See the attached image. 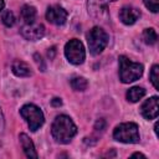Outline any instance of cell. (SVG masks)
Here are the masks:
<instances>
[{
  "instance_id": "obj_1",
  "label": "cell",
  "mask_w": 159,
  "mask_h": 159,
  "mask_svg": "<svg viewBox=\"0 0 159 159\" xmlns=\"http://www.w3.org/2000/svg\"><path fill=\"white\" fill-rule=\"evenodd\" d=\"M51 132H52L53 138L58 143L67 144L76 135L77 127L68 116L61 114V116H57L55 118L52 127H51Z\"/></svg>"
},
{
  "instance_id": "obj_2",
  "label": "cell",
  "mask_w": 159,
  "mask_h": 159,
  "mask_svg": "<svg viewBox=\"0 0 159 159\" xmlns=\"http://www.w3.org/2000/svg\"><path fill=\"white\" fill-rule=\"evenodd\" d=\"M119 80L123 83L137 81L143 75V65L130 61L125 56H119Z\"/></svg>"
},
{
  "instance_id": "obj_3",
  "label": "cell",
  "mask_w": 159,
  "mask_h": 159,
  "mask_svg": "<svg viewBox=\"0 0 159 159\" xmlns=\"http://www.w3.org/2000/svg\"><path fill=\"white\" fill-rule=\"evenodd\" d=\"M87 43L92 55H99L108 43V35L103 29L96 26L87 34Z\"/></svg>"
},
{
  "instance_id": "obj_4",
  "label": "cell",
  "mask_w": 159,
  "mask_h": 159,
  "mask_svg": "<svg viewBox=\"0 0 159 159\" xmlns=\"http://www.w3.org/2000/svg\"><path fill=\"white\" fill-rule=\"evenodd\" d=\"M20 114L27 122L29 128L32 132H36L45 122V117H43L42 111L37 106L31 104V103L22 106L21 109H20Z\"/></svg>"
},
{
  "instance_id": "obj_5",
  "label": "cell",
  "mask_w": 159,
  "mask_h": 159,
  "mask_svg": "<svg viewBox=\"0 0 159 159\" xmlns=\"http://www.w3.org/2000/svg\"><path fill=\"white\" fill-rule=\"evenodd\" d=\"M113 138L122 143H138L139 142V132L138 125L133 122L122 123L116 127L113 132Z\"/></svg>"
},
{
  "instance_id": "obj_6",
  "label": "cell",
  "mask_w": 159,
  "mask_h": 159,
  "mask_svg": "<svg viewBox=\"0 0 159 159\" xmlns=\"http://www.w3.org/2000/svg\"><path fill=\"white\" fill-rule=\"evenodd\" d=\"M65 55L67 60L73 65L83 63L86 58V51H84L83 43L77 39L70 40L65 46Z\"/></svg>"
},
{
  "instance_id": "obj_7",
  "label": "cell",
  "mask_w": 159,
  "mask_h": 159,
  "mask_svg": "<svg viewBox=\"0 0 159 159\" xmlns=\"http://www.w3.org/2000/svg\"><path fill=\"white\" fill-rule=\"evenodd\" d=\"M21 35L30 41H36L43 37L45 35V27L42 24H37V22H32V24H25L21 30H20Z\"/></svg>"
},
{
  "instance_id": "obj_8",
  "label": "cell",
  "mask_w": 159,
  "mask_h": 159,
  "mask_svg": "<svg viewBox=\"0 0 159 159\" xmlns=\"http://www.w3.org/2000/svg\"><path fill=\"white\" fill-rule=\"evenodd\" d=\"M46 19L53 25H63L67 20V11L60 5H52L46 11Z\"/></svg>"
},
{
  "instance_id": "obj_9",
  "label": "cell",
  "mask_w": 159,
  "mask_h": 159,
  "mask_svg": "<svg viewBox=\"0 0 159 159\" xmlns=\"http://www.w3.org/2000/svg\"><path fill=\"white\" fill-rule=\"evenodd\" d=\"M140 113L148 120L155 119L158 117V113H159V99H158V97L154 96V97H150L149 99H147L140 107Z\"/></svg>"
},
{
  "instance_id": "obj_10",
  "label": "cell",
  "mask_w": 159,
  "mask_h": 159,
  "mask_svg": "<svg viewBox=\"0 0 159 159\" xmlns=\"http://www.w3.org/2000/svg\"><path fill=\"white\" fill-rule=\"evenodd\" d=\"M140 17V11L133 6H123L119 11V19L125 25H133Z\"/></svg>"
},
{
  "instance_id": "obj_11",
  "label": "cell",
  "mask_w": 159,
  "mask_h": 159,
  "mask_svg": "<svg viewBox=\"0 0 159 159\" xmlns=\"http://www.w3.org/2000/svg\"><path fill=\"white\" fill-rule=\"evenodd\" d=\"M114 0H88V12L93 16H101L102 11L107 10V4Z\"/></svg>"
},
{
  "instance_id": "obj_12",
  "label": "cell",
  "mask_w": 159,
  "mask_h": 159,
  "mask_svg": "<svg viewBox=\"0 0 159 159\" xmlns=\"http://www.w3.org/2000/svg\"><path fill=\"white\" fill-rule=\"evenodd\" d=\"M20 143H21V147L24 149V153L27 158H37V153L35 150V145L32 143V140L25 134V133H21L20 134Z\"/></svg>"
},
{
  "instance_id": "obj_13",
  "label": "cell",
  "mask_w": 159,
  "mask_h": 159,
  "mask_svg": "<svg viewBox=\"0 0 159 159\" xmlns=\"http://www.w3.org/2000/svg\"><path fill=\"white\" fill-rule=\"evenodd\" d=\"M11 70H12V72L17 77H29V76H31V68H30V66L26 62L20 61V60H16V61L12 62Z\"/></svg>"
},
{
  "instance_id": "obj_14",
  "label": "cell",
  "mask_w": 159,
  "mask_h": 159,
  "mask_svg": "<svg viewBox=\"0 0 159 159\" xmlns=\"http://www.w3.org/2000/svg\"><path fill=\"white\" fill-rule=\"evenodd\" d=\"M36 9L31 5H24L21 9V17L25 21V24H32L36 20Z\"/></svg>"
},
{
  "instance_id": "obj_15",
  "label": "cell",
  "mask_w": 159,
  "mask_h": 159,
  "mask_svg": "<svg viewBox=\"0 0 159 159\" xmlns=\"http://www.w3.org/2000/svg\"><path fill=\"white\" fill-rule=\"evenodd\" d=\"M144 94H145V89L143 87H139V86L132 87L127 92V99L129 102H133L134 103V102H138L140 98H143Z\"/></svg>"
},
{
  "instance_id": "obj_16",
  "label": "cell",
  "mask_w": 159,
  "mask_h": 159,
  "mask_svg": "<svg viewBox=\"0 0 159 159\" xmlns=\"http://www.w3.org/2000/svg\"><path fill=\"white\" fill-rule=\"evenodd\" d=\"M143 40L147 45H154L158 40V35H157V31L154 29H145L143 31Z\"/></svg>"
},
{
  "instance_id": "obj_17",
  "label": "cell",
  "mask_w": 159,
  "mask_h": 159,
  "mask_svg": "<svg viewBox=\"0 0 159 159\" xmlns=\"http://www.w3.org/2000/svg\"><path fill=\"white\" fill-rule=\"evenodd\" d=\"M88 86V82L84 77H73L71 80V87L75 91H84Z\"/></svg>"
},
{
  "instance_id": "obj_18",
  "label": "cell",
  "mask_w": 159,
  "mask_h": 159,
  "mask_svg": "<svg viewBox=\"0 0 159 159\" xmlns=\"http://www.w3.org/2000/svg\"><path fill=\"white\" fill-rule=\"evenodd\" d=\"M1 20H2L4 25H6L7 27H10V26H12V25L15 24V16H14L12 11H10V10L2 11V14H1Z\"/></svg>"
},
{
  "instance_id": "obj_19",
  "label": "cell",
  "mask_w": 159,
  "mask_h": 159,
  "mask_svg": "<svg viewBox=\"0 0 159 159\" xmlns=\"http://www.w3.org/2000/svg\"><path fill=\"white\" fill-rule=\"evenodd\" d=\"M149 77H150V81H152L153 86L158 89V88H159V66H158V65H154V66L152 67Z\"/></svg>"
},
{
  "instance_id": "obj_20",
  "label": "cell",
  "mask_w": 159,
  "mask_h": 159,
  "mask_svg": "<svg viewBox=\"0 0 159 159\" xmlns=\"http://www.w3.org/2000/svg\"><path fill=\"white\" fill-rule=\"evenodd\" d=\"M144 5L152 11V12H157L159 9V0H143Z\"/></svg>"
},
{
  "instance_id": "obj_21",
  "label": "cell",
  "mask_w": 159,
  "mask_h": 159,
  "mask_svg": "<svg viewBox=\"0 0 159 159\" xmlns=\"http://www.w3.org/2000/svg\"><path fill=\"white\" fill-rule=\"evenodd\" d=\"M35 57V61H36V63H37V66L40 67V65H41V71H45V65H43V61H42V58H41V56H39L37 53L34 56Z\"/></svg>"
},
{
  "instance_id": "obj_22",
  "label": "cell",
  "mask_w": 159,
  "mask_h": 159,
  "mask_svg": "<svg viewBox=\"0 0 159 159\" xmlns=\"http://www.w3.org/2000/svg\"><path fill=\"white\" fill-rule=\"evenodd\" d=\"M2 130H4V117H2V113L0 109V137L2 134Z\"/></svg>"
},
{
  "instance_id": "obj_23",
  "label": "cell",
  "mask_w": 159,
  "mask_h": 159,
  "mask_svg": "<svg viewBox=\"0 0 159 159\" xmlns=\"http://www.w3.org/2000/svg\"><path fill=\"white\" fill-rule=\"evenodd\" d=\"M52 104H53V106H61L62 102H61L60 98H53V99H52Z\"/></svg>"
},
{
  "instance_id": "obj_24",
  "label": "cell",
  "mask_w": 159,
  "mask_h": 159,
  "mask_svg": "<svg viewBox=\"0 0 159 159\" xmlns=\"http://www.w3.org/2000/svg\"><path fill=\"white\" fill-rule=\"evenodd\" d=\"M132 157H142V158H145V155H143L140 153H134V154H132Z\"/></svg>"
},
{
  "instance_id": "obj_25",
  "label": "cell",
  "mask_w": 159,
  "mask_h": 159,
  "mask_svg": "<svg viewBox=\"0 0 159 159\" xmlns=\"http://www.w3.org/2000/svg\"><path fill=\"white\" fill-rule=\"evenodd\" d=\"M4 5H5V1L4 0H0V11L4 9Z\"/></svg>"
}]
</instances>
